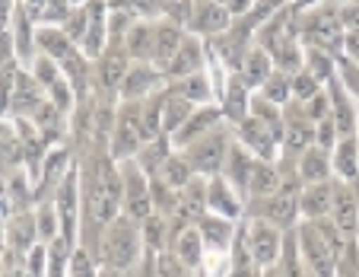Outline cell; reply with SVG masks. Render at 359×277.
<instances>
[{
	"mask_svg": "<svg viewBox=\"0 0 359 277\" xmlns=\"http://www.w3.org/2000/svg\"><path fill=\"white\" fill-rule=\"evenodd\" d=\"M128 70H130V64H128L124 48H121V51H105V54H102V61H99V83L105 89H121Z\"/></svg>",
	"mask_w": 359,
	"mask_h": 277,
	"instance_id": "cell-24",
	"label": "cell"
},
{
	"mask_svg": "<svg viewBox=\"0 0 359 277\" xmlns=\"http://www.w3.org/2000/svg\"><path fill=\"white\" fill-rule=\"evenodd\" d=\"M57 80H61V77H57L55 61H51V58H41V61L35 64V83H39V86H55Z\"/></svg>",
	"mask_w": 359,
	"mask_h": 277,
	"instance_id": "cell-37",
	"label": "cell"
},
{
	"mask_svg": "<svg viewBox=\"0 0 359 277\" xmlns=\"http://www.w3.org/2000/svg\"><path fill=\"white\" fill-rule=\"evenodd\" d=\"M232 137L226 124H217L213 131H207L203 137H197L191 147H184V160L191 162L194 176L201 179H213L223 172V160H226V150H229Z\"/></svg>",
	"mask_w": 359,
	"mask_h": 277,
	"instance_id": "cell-2",
	"label": "cell"
},
{
	"mask_svg": "<svg viewBox=\"0 0 359 277\" xmlns=\"http://www.w3.org/2000/svg\"><path fill=\"white\" fill-rule=\"evenodd\" d=\"M13 48L20 58H32V29H29V16L26 10L16 13V35H13Z\"/></svg>",
	"mask_w": 359,
	"mask_h": 277,
	"instance_id": "cell-35",
	"label": "cell"
},
{
	"mask_svg": "<svg viewBox=\"0 0 359 277\" xmlns=\"http://www.w3.org/2000/svg\"><path fill=\"white\" fill-rule=\"evenodd\" d=\"M4 243H7L10 252L16 255H29L39 239V226H35V210H20V214H10L7 226H4Z\"/></svg>",
	"mask_w": 359,
	"mask_h": 277,
	"instance_id": "cell-6",
	"label": "cell"
},
{
	"mask_svg": "<svg viewBox=\"0 0 359 277\" xmlns=\"http://www.w3.org/2000/svg\"><path fill=\"white\" fill-rule=\"evenodd\" d=\"M309 39H312L315 45H321L325 51H331V48L337 45V39H340V29H337V22H331V20H315Z\"/></svg>",
	"mask_w": 359,
	"mask_h": 277,
	"instance_id": "cell-34",
	"label": "cell"
},
{
	"mask_svg": "<svg viewBox=\"0 0 359 277\" xmlns=\"http://www.w3.org/2000/svg\"><path fill=\"white\" fill-rule=\"evenodd\" d=\"M184 41V32L178 29V22L165 20L156 26V35H153V61L159 64V67H169V61L178 54V48H182Z\"/></svg>",
	"mask_w": 359,
	"mask_h": 277,
	"instance_id": "cell-17",
	"label": "cell"
},
{
	"mask_svg": "<svg viewBox=\"0 0 359 277\" xmlns=\"http://www.w3.org/2000/svg\"><path fill=\"white\" fill-rule=\"evenodd\" d=\"M197 230H201L203 245L210 252H229L238 239L236 220H226V217H219V214H203L201 220H197Z\"/></svg>",
	"mask_w": 359,
	"mask_h": 277,
	"instance_id": "cell-9",
	"label": "cell"
},
{
	"mask_svg": "<svg viewBox=\"0 0 359 277\" xmlns=\"http://www.w3.org/2000/svg\"><path fill=\"white\" fill-rule=\"evenodd\" d=\"M346 45H350V51L359 58V32H356V35H350V39H346Z\"/></svg>",
	"mask_w": 359,
	"mask_h": 277,
	"instance_id": "cell-40",
	"label": "cell"
},
{
	"mask_svg": "<svg viewBox=\"0 0 359 277\" xmlns=\"http://www.w3.org/2000/svg\"><path fill=\"white\" fill-rule=\"evenodd\" d=\"M242 96H245V83H242V77H238V80L229 83V102H226V108H229V115L236 124H242L245 118H248V105H245Z\"/></svg>",
	"mask_w": 359,
	"mask_h": 277,
	"instance_id": "cell-36",
	"label": "cell"
},
{
	"mask_svg": "<svg viewBox=\"0 0 359 277\" xmlns=\"http://www.w3.org/2000/svg\"><path fill=\"white\" fill-rule=\"evenodd\" d=\"M102 264L86 245H76L70 252V262H67V277H99Z\"/></svg>",
	"mask_w": 359,
	"mask_h": 277,
	"instance_id": "cell-31",
	"label": "cell"
},
{
	"mask_svg": "<svg viewBox=\"0 0 359 277\" xmlns=\"http://www.w3.org/2000/svg\"><path fill=\"white\" fill-rule=\"evenodd\" d=\"M0 245H4V233H0Z\"/></svg>",
	"mask_w": 359,
	"mask_h": 277,
	"instance_id": "cell-43",
	"label": "cell"
},
{
	"mask_svg": "<svg viewBox=\"0 0 359 277\" xmlns=\"http://www.w3.org/2000/svg\"><path fill=\"white\" fill-rule=\"evenodd\" d=\"M331 153L327 150H321L318 143H312V147L305 150V153H299L296 160V176L302 185H318V182H331Z\"/></svg>",
	"mask_w": 359,
	"mask_h": 277,
	"instance_id": "cell-11",
	"label": "cell"
},
{
	"mask_svg": "<svg viewBox=\"0 0 359 277\" xmlns=\"http://www.w3.org/2000/svg\"><path fill=\"white\" fill-rule=\"evenodd\" d=\"M169 252H175L191 271H197L207 258V245H203V236L197 226H184V230H172V243Z\"/></svg>",
	"mask_w": 359,
	"mask_h": 277,
	"instance_id": "cell-13",
	"label": "cell"
},
{
	"mask_svg": "<svg viewBox=\"0 0 359 277\" xmlns=\"http://www.w3.org/2000/svg\"><path fill=\"white\" fill-rule=\"evenodd\" d=\"M280 185H283V172H280L277 162L258 160V162H255V172H251V182H248V191H245V198L258 204V201H264V198L277 195Z\"/></svg>",
	"mask_w": 359,
	"mask_h": 277,
	"instance_id": "cell-15",
	"label": "cell"
},
{
	"mask_svg": "<svg viewBox=\"0 0 359 277\" xmlns=\"http://www.w3.org/2000/svg\"><path fill=\"white\" fill-rule=\"evenodd\" d=\"M0 277H7V264L0 262Z\"/></svg>",
	"mask_w": 359,
	"mask_h": 277,
	"instance_id": "cell-42",
	"label": "cell"
},
{
	"mask_svg": "<svg viewBox=\"0 0 359 277\" xmlns=\"http://www.w3.org/2000/svg\"><path fill=\"white\" fill-rule=\"evenodd\" d=\"M99 277H121V274H118V271H111V268H102Z\"/></svg>",
	"mask_w": 359,
	"mask_h": 277,
	"instance_id": "cell-41",
	"label": "cell"
},
{
	"mask_svg": "<svg viewBox=\"0 0 359 277\" xmlns=\"http://www.w3.org/2000/svg\"><path fill=\"white\" fill-rule=\"evenodd\" d=\"M159 80H163V74H159L156 67H149L147 61L137 64V67L128 70V77H124L121 83V96L124 102H143L153 96V89L159 86Z\"/></svg>",
	"mask_w": 359,
	"mask_h": 277,
	"instance_id": "cell-14",
	"label": "cell"
},
{
	"mask_svg": "<svg viewBox=\"0 0 359 277\" xmlns=\"http://www.w3.org/2000/svg\"><path fill=\"white\" fill-rule=\"evenodd\" d=\"M255 162H258V156L251 153L248 147H242L238 141H232L229 150H226L223 172H219V176H223L226 182H229L232 188H236L238 195L245 198V191H248V182H251V172H255Z\"/></svg>",
	"mask_w": 359,
	"mask_h": 277,
	"instance_id": "cell-7",
	"label": "cell"
},
{
	"mask_svg": "<svg viewBox=\"0 0 359 277\" xmlns=\"http://www.w3.org/2000/svg\"><path fill=\"white\" fill-rule=\"evenodd\" d=\"M219 118H223V112L219 108H213V105H201V108H194V115L188 118V122L182 124V128L175 131V134L169 137L172 141V147H191V143L197 141V137H203L207 131H213L219 124Z\"/></svg>",
	"mask_w": 359,
	"mask_h": 277,
	"instance_id": "cell-10",
	"label": "cell"
},
{
	"mask_svg": "<svg viewBox=\"0 0 359 277\" xmlns=\"http://www.w3.org/2000/svg\"><path fill=\"white\" fill-rule=\"evenodd\" d=\"M201 61H203V54H201V45H197L194 39H184L182 48H178V54L169 61V67L163 70V77H169V80H184V77L191 74H201Z\"/></svg>",
	"mask_w": 359,
	"mask_h": 277,
	"instance_id": "cell-18",
	"label": "cell"
},
{
	"mask_svg": "<svg viewBox=\"0 0 359 277\" xmlns=\"http://www.w3.org/2000/svg\"><path fill=\"white\" fill-rule=\"evenodd\" d=\"M140 236L147 252H165L172 243V220L163 214H149L140 224Z\"/></svg>",
	"mask_w": 359,
	"mask_h": 277,
	"instance_id": "cell-21",
	"label": "cell"
},
{
	"mask_svg": "<svg viewBox=\"0 0 359 277\" xmlns=\"http://www.w3.org/2000/svg\"><path fill=\"white\" fill-rule=\"evenodd\" d=\"M35 226H39L41 245H48L51 239L61 236V220H57L55 201H41V204H39V210H35Z\"/></svg>",
	"mask_w": 359,
	"mask_h": 277,
	"instance_id": "cell-30",
	"label": "cell"
},
{
	"mask_svg": "<svg viewBox=\"0 0 359 277\" xmlns=\"http://www.w3.org/2000/svg\"><path fill=\"white\" fill-rule=\"evenodd\" d=\"M191 22H194L197 32H223L226 26H229V10L223 7V4H217V0H201V4H194V16H191Z\"/></svg>",
	"mask_w": 359,
	"mask_h": 277,
	"instance_id": "cell-20",
	"label": "cell"
},
{
	"mask_svg": "<svg viewBox=\"0 0 359 277\" xmlns=\"http://www.w3.org/2000/svg\"><path fill=\"white\" fill-rule=\"evenodd\" d=\"M331 201H334V182H318V185H302L299 195V214L305 220H321L331 214Z\"/></svg>",
	"mask_w": 359,
	"mask_h": 277,
	"instance_id": "cell-16",
	"label": "cell"
},
{
	"mask_svg": "<svg viewBox=\"0 0 359 277\" xmlns=\"http://www.w3.org/2000/svg\"><path fill=\"white\" fill-rule=\"evenodd\" d=\"M156 179L159 182H165L172 191H182V188H188L191 182H194V169H191V162L184 160V153H172L169 160L159 166V172H156Z\"/></svg>",
	"mask_w": 359,
	"mask_h": 277,
	"instance_id": "cell-23",
	"label": "cell"
},
{
	"mask_svg": "<svg viewBox=\"0 0 359 277\" xmlns=\"http://www.w3.org/2000/svg\"><path fill=\"white\" fill-rule=\"evenodd\" d=\"M309 74H312L315 80H327V77L334 74V64L327 61L325 54H318V51H309Z\"/></svg>",
	"mask_w": 359,
	"mask_h": 277,
	"instance_id": "cell-38",
	"label": "cell"
},
{
	"mask_svg": "<svg viewBox=\"0 0 359 277\" xmlns=\"http://www.w3.org/2000/svg\"><path fill=\"white\" fill-rule=\"evenodd\" d=\"M264 99L273 102V105H290V99H292V77L286 74V70H283V74H277V70H273V74L267 77Z\"/></svg>",
	"mask_w": 359,
	"mask_h": 277,
	"instance_id": "cell-32",
	"label": "cell"
},
{
	"mask_svg": "<svg viewBox=\"0 0 359 277\" xmlns=\"http://www.w3.org/2000/svg\"><path fill=\"white\" fill-rule=\"evenodd\" d=\"M153 35H156V26H130L128 35H124V54L134 58V61H149L153 58Z\"/></svg>",
	"mask_w": 359,
	"mask_h": 277,
	"instance_id": "cell-26",
	"label": "cell"
},
{
	"mask_svg": "<svg viewBox=\"0 0 359 277\" xmlns=\"http://www.w3.org/2000/svg\"><path fill=\"white\" fill-rule=\"evenodd\" d=\"M331 166L340 176V182H356V176H359V141H356V134L340 137L337 147H334Z\"/></svg>",
	"mask_w": 359,
	"mask_h": 277,
	"instance_id": "cell-19",
	"label": "cell"
},
{
	"mask_svg": "<svg viewBox=\"0 0 359 277\" xmlns=\"http://www.w3.org/2000/svg\"><path fill=\"white\" fill-rule=\"evenodd\" d=\"M118 169H121V185H124L121 214L137 220V224H143L149 214H156L153 210V195H149V176L137 166V160L118 162Z\"/></svg>",
	"mask_w": 359,
	"mask_h": 277,
	"instance_id": "cell-3",
	"label": "cell"
},
{
	"mask_svg": "<svg viewBox=\"0 0 359 277\" xmlns=\"http://www.w3.org/2000/svg\"><path fill=\"white\" fill-rule=\"evenodd\" d=\"M242 239H245V252L258 268H273L280 252H283V233L277 226H271L267 220H261V217H255L248 230H242Z\"/></svg>",
	"mask_w": 359,
	"mask_h": 277,
	"instance_id": "cell-4",
	"label": "cell"
},
{
	"mask_svg": "<svg viewBox=\"0 0 359 277\" xmlns=\"http://www.w3.org/2000/svg\"><path fill=\"white\" fill-rule=\"evenodd\" d=\"M194 108L188 99H182L178 93H169L163 102V137H172L178 128H182L184 122H188L191 115H194Z\"/></svg>",
	"mask_w": 359,
	"mask_h": 277,
	"instance_id": "cell-25",
	"label": "cell"
},
{
	"mask_svg": "<svg viewBox=\"0 0 359 277\" xmlns=\"http://www.w3.org/2000/svg\"><path fill=\"white\" fill-rule=\"evenodd\" d=\"M346 236L356 239V188L350 182H334V201H331V214H327Z\"/></svg>",
	"mask_w": 359,
	"mask_h": 277,
	"instance_id": "cell-12",
	"label": "cell"
},
{
	"mask_svg": "<svg viewBox=\"0 0 359 277\" xmlns=\"http://www.w3.org/2000/svg\"><path fill=\"white\" fill-rule=\"evenodd\" d=\"M48 96H51L48 102H55L61 112H67V108H70V99H74V89H70L67 83H64V77H61L55 86H48Z\"/></svg>",
	"mask_w": 359,
	"mask_h": 277,
	"instance_id": "cell-39",
	"label": "cell"
},
{
	"mask_svg": "<svg viewBox=\"0 0 359 277\" xmlns=\"http://www.w3.org/2000/svg\"><path fill=\"white\" fill-rule=\"evenodd\" d=\"M296 243L302 252V264L312 277H337V258L331 255V249L325 245V239L315 233L312 220H305L296 230Z\"/></svg>",
	"mask_w": 359,
	"mask_h": 277,
	"instance_id": "cell-5",
	"label": "cell"
},
{
	"mask_svg": "<svg viewBox=\"0 0 359 277\" xmlns=\"http://www.w3.org/2000/svg\"><path fill=\"white\" fill-rule=\"evenodd\" d=\"M156 274L159 277H194V271L175 255V252H156Z\"/></svg>",
	"mask_w": 359,
	"mask_h": 277,
	"instance_id": "cell-33",
	"label": "cell"
},
{
	"mask_svg": "<svg viewBox=\"0 0 359 277\" xmlns=\"http://www.w3.org/2000/svg\"><path fill=\"white\" fill-rule=\"evenodd\" d=\"M41 105V96H39V83L32 80V77L20 74V80H16V89H13V99H10V112H16V115H26V112H39Z\"/></svg>",
	"mask_w": 359,
	"mask_h": 277,
	"instance_id": "cell-27",
	"label": "cell"
},
{
	"mask_svg": "<svg viewBox=\"0 0 359 277\" xmlns=\"http://www.w3.org/2000/svg\"><path fill=\"white\" fill-rule=\"evenodd\" d=\"M35 45H39L41 51H45V58H51V61H67L70 54H74L67 32H57V29H39Z\"/></svg>",
	"mask_w": 359,
	"mask_h": 277,
	"instance_id": "cell-28",
	"label": "cell"
},
{
	"mask_svg": "<svg viewBox=\"0 0 359 277\" xmlns=\"http://www.w3.org/2000/svg\"><path fill=\"white\" fill-rule=\"evenodd\" d=\"M143 236H140V224L130 220V217H115L105 233L99 239V249H95V258H99L102 268H111L118 274H128V271L137 268V262L143 258Z\"/></svg>",
	"mask_w": 359,
	"mask_h": 277,
	"instance_id": "cell-1",
	"label": "cell"
},
{
	"mask_svg": "<svg viewBox=\"0 0 359 277\" xmlns=\"http://www.w3.org/2000/svg\"><path fill=\"white\" fill-rule=\"evenodd\" d=\"M175 93L182 96V99H188L191 105L201 108L210 102V80H207V74H191L175 83Z\"/></svg>",
	"mask_w": 359,
	"mask_h": 277,
	"instance_id": "cell-29",
	"label": "cell"
},
{
	"mask_svg": "<svg viewBox=\"0 0 359 277\" xmlns=\"http://www.w3.org/2000/svg\"><path fill=\"white\" fill-rule=\"evenodd\" d=\"M207 214H219L226 220H238L245 214V198L226 182L223 176H213L207 182Z\"/></svg>",
	"mask_w": 359,
	"mask_h": 277,
	"instance_id": "cell-8",
	"label": "cell"
},
{
	"mask_svg": "<svg viewBox=\"0 0 359 277\" xmlns=\"http://www.w3.org/2000/svg\"><path fill=\"white\" fill-rule=\"evenodd\" d=\"M242 83L245 86H264L267 77L273 74V58L264 51V48H251L242 61Z\"/></svg>",
	"mask_w": 359,
	"mask_h": 277,
	"instance_id": "cell-22",
	"label": "cell"
}]
</instances>
